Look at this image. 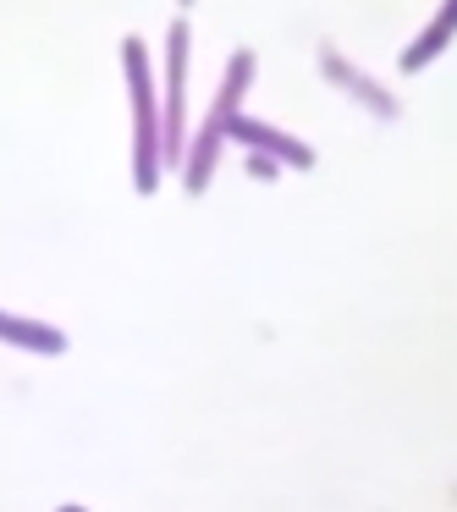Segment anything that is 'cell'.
<instances>
[{"label": "cell", "mask_w": 457, "mask_h": 512, "mask_svg": "<svg viewBox=\"0 0 457 512\" xmlns=\"http://www.w3.org/2000/svg\"><path fill=\"white\" fill-rule=\"evenodd\" d=\"M188 6H193V0H177V12H188Z\"/></svg>", "instance_id": "obj_10"}, {"label": "cell", "mask_w": 457, "mask_h": 512, "mask_svg": "<svg viewBox=\"0 0 457 512\" xmlns=\"http://www.w3.org/2000/svg\"><path fill=\"white\" fill-rule=\"evenodd\" d=\"M188 50H193V28L188 17H171L166 28V56H160V160L166 171L182 166V149H188Z\"/></svg>", "instance_id": "obj_3"}, {"label": "cell", "mask_w": 457, "mask_h": 512, "mask_svg": "<svg viewBox=\"0 0 457 512\" xmlns=\"http://www.w3.org/2000/svg\"><path fill=\"white\" fill-rule=\"evenodd\" d=\"M0 342L17 347V353H34V358H61L67 353V331L45 320H28V314H6L0 309Z\"/></svg>", "instance_id": "obj_7"}, {"label": "cell", "mask_w": 457, "mask_h": 512, "mask_svg": "<svg viewBox=\"0 0 457 512\" xmlns=\"http://www.w3.org/2000/svg\"><path fill=\"white\" fill-rule=\"evenodd\" d=\"M320 72H325V78H331L336 89L347 94V100H358V105H364V111L375 116V122H397V116H402V105L391 100V94L380 89V83L369 78V72L347 67V56H342L336 45H320Z\"/></svg>", "instance_id": "obj_5"}, {"label": "cell", "mask_w": 457, "mask_h": 512, "mask_svg": "<svg viewBox=\"0 0 457 512\" xmlns=\"http://www.w3.org/2000/svg\"><path fill=\"white\" fill-rule=\"evenodd\" d=\"M122 78H127V105H133V193L155 199L166 160H160V89H155V61L138 34L122 39Z\"/></svg>", "instance_id": "obj_2"}, {"label": "cell", "mask_w": 457, "mask_h": 512, "mask_svg": "<svg viewBox=\"0 0 457 512\" xmlns=\"http://www.w3.org/2000/svg\"><path fill=\"white\" fill-rule=\"evenodd\" d=\"M254 50H237L232 61H226V78L221 89H215L210 111H204L199 133L188 138V149H182V193L188 199H204L215 182V166H221V149H226V122H232V111H243V94L254 89Z\"/></svg>", "instance_id": "obj_1"}, {"label": "cell", "mask_w": 457, "mask_h": 512, "mask_svg": "<svg viewBox=\"0 0 457 512\" xmlns=\"http://www.w3.org/2000/svg\"><path fill=\"white\" fill-rule=\"evenodd\" d=\"M452 39H457V0H441V12L430 17V23H424V34L413 39L408 50H402V72H424V67H435V61L446 56V50H452Z\"/></svg>", "instance_id": "obj_6"}, {"label": "cell", "mask_w": 457, "mask_h": 512, "mask_svg": "<svg viewBox=\"0 0 457 512\" xmlns=\"http://www.w3.org/2000/svg\"><path fill=\"white\" fill-rule=\"evenodd\" d=\"M56 512H89V507H56Z\"/></svg>", "instance_id": "obj_9"}, {"label": "cell", "mask_w": 457, "mask_h": 512, "mask_svg": "<svg viewBox=\"0 0 457 512\" xmlns=\"http://www.w3.org/2000/svg\"><path fill=\"white\" fill-rule=\"evenodd\" d=\"M248 177H254V182H276L281 166H276L270 155H248Z\"/></svg>", "instance_id": "obj_8"}, {"label": "cell", "mask_w": 457, "mask_h": 512, "mask_svg": "<svg viewBox=\"0 0 457 512\" xmlns=\"http://www.w3.org/2000/svg\"><path fill=\"white\" fill-rule=\"evenodd\" d=\"M226 144H243L248 155H270L276 166H298V171H309L320 160L309 144L281 133L276 122H259V116H243V111H232V122H226Z\"/></svg>", "instance_id": "obj_4"}]
</instances>
